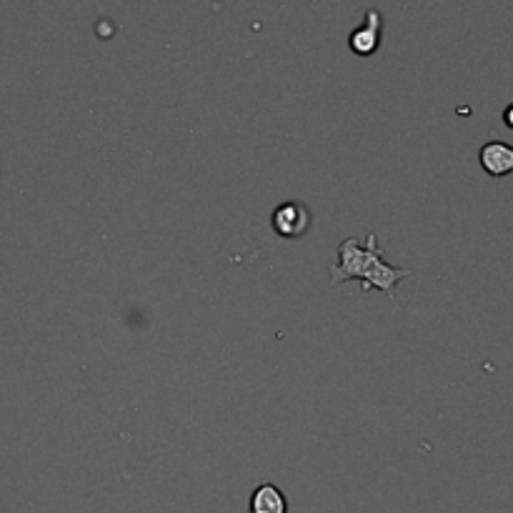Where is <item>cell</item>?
<instances>
[{"label": "cell", "mask_w": 513, "mask_h": 513, "mask_svg": "<svg viewBox=\"0 0 513 513\" xmlns=\"http://www.w3.org/2000/svg\"><path fill=\"white\" fill-rule=\"evenodd\" d=\"M411 271L406 268H396L391 263L383 261V251L378 246L376 233H368L366 246L356 241V238H346L338 246V263L331 266V286H341V283L358 281L363 291L386 293V298L396 296V286L408 276Z\"/></svg>", "instance_id": "1"}, {"label": "cell", "mask_w": 513, "mask_h": 513, "mask_svg": "<svg viewBox=\"0 0 513 513\" xmlns=\"http://www.w3.org/2000/svg\"><path fill=\"white\" fill-rule=\"evenodd\" d=\"M503 123H506L508 128H513V106H508L506 111H503Z\"/></svg>", "instance_id": "6"}, {"label": "cell", "mask_w": 513, "mask_h": 513, "mask_svg": "<svg viewBox=\"0 0 513 513\" xmlns=\"http://www.w3.org/2000/svg\"><path fill=\"white\" fill-rule=\"evenodd\" d=\"M271 226L286 241H298L311 231L313 213L303 201H286L273 211Z\"/></svg>", "instance_id": "2"}, {"label": "cell", "mask_w": 513, "mask_h": 513, "mask_svg": "<svg viewBox=\"0 0 513 513\" xmlns=\"http://www.w3.org/2000/svg\"><path fill=\"white\" fill-rule=\"evenodd\" d=\"M478 163L491 178H506L513 173V146L503 141L483 143L478 151Z\"/></svg>", "instance_id": "4"}, {"label": "cell", "mask_w": 513, "mask_h": 513, "mask_svg": "<svg viewBox=\"0 0 513 513\" xmlns=\"http://www.w3.org/2000/svg\"><path fill=\"white\" fill-rule=\"evenodd\" d=\"M381 38H383L381 11H378V8H368L361 26H358L356 31H351V36H348V48H351V53H356V56L368 58L381 48Z\"/></svg>", "instance_id": "3"}, {"label": "cell", "mask_w": 513, "mask_h": 513, "mask_svg": "<svg viewBox=\"0 0 513 513\" xmlns=\"http://www.w3.org/2000/svg\"><path fill=\"white\" fill-rule=\"evenodd\" d=\"M251 513H288V498L276 483H261L256 491L251 493V503H248Z\"/></svg>", "instance_id": "5"}]
</instances>
